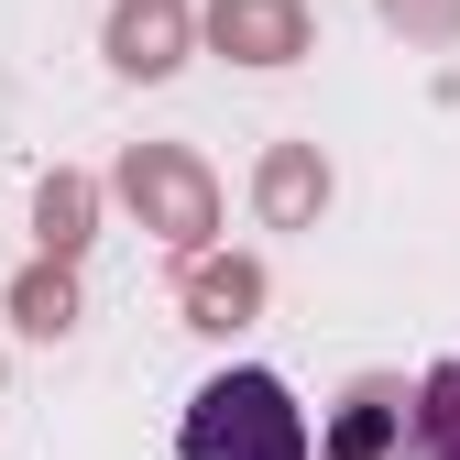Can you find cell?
<instances>
[{"mask_svg": "<svg viewBox=\"0 0 460 460\" xmlns=\"http://www.w3.org/2000/svg\"><path fill=\"white\" fill-rule=\"evenodd\" d=\"M176 460H318V428H307L296 394H285V373L230 362V373H208V384L187 394Z\"/></svg>", "mask_w": 460, "mask_h": 460, "instance_id": "1", "label": "cell"}, {"mask_svg": "<svg viewBox=\"0 0 460 460\" xmlns=\"http://www.w3.org/2000/svg\"><path fill=\"white\" fill-rule=\"evenodd\" d=\"M417 460H460V351L417 384Z\"/></svg>", "mask_w": 460, "mask_h": 460, "instance_id": "2", "label": "cell"}]
</instances>
